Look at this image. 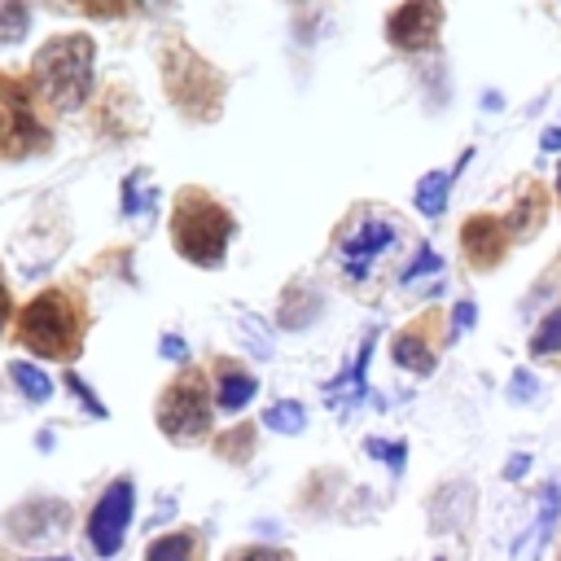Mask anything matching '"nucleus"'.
I'll list each match as a JSON object with an SVG mask.
<instances>
[{
    "instance_id": "7c9ffc66",
    "label": "nucleus",
    "mask_w": 561,
    "mask_h": 561,
    "mask_svg": "<svg viewBox=\"0 0 561 561\" xmlns=\"http://www.w3.org/2000/svg\"><path fill=\"white\" fill-rule=\"evenodd\" d=\"M504 394H508V403H517V408H535V403L543 399V386H539V377H535L530 364H517V368L508 373Z\"/></svg>"
},
{
    "instance_id": "4c0bfd02",
    "label": "nucleus",
    "mask_w": 561,
    "mask_h": 561,
    "mask_svg": "<svg viewBox=\"0 0 561 561\" xmlns=\"http://www.w3.org/2000/svg\"><path fill=\"white\" fill-rule=\"evenodd\" d=\"M526 469H530V456H526V451H513V456L504 460V482H517Z\"/></svg>"
},
{
    "instance_id": "412c9836",
    "label": "nucleus",
    "mask_w": 561,
    "mask_h": 561,
    "mask_svg": "<svg viewBox=\"0 0 561 561\" xmlns=\"http://www.w3.org/2000/svg\"><path fill=\"white\" fill-rule=\"evenodd\" d=\"M140 561H210V535L202 526H193V522L158 530L140 548Z\"/></svg>"
},
{
    "instance_id": "37998d69",
    "label": "nucleus",
    "mask_w": 561,
    "mask_h": 561,
    "mask_svg": "<svg viewBox=\"0 0 561 561\" xmlns=\"http://www.w3.org/2000/svg\"><path fill=\"white\" fill-rule=\"evenodd\" d=\"M548 9H552V13H557V18H561V0H548Z\"/></svg>"
},
{
    "instance_id": "0eeeda50",
    "label": "nucleus",
    "mask_w": 561,
    "mask_h": 561,
    "mask_svg": "<svg viewBox=\"0 0 561 561\" xmlns=\"http://www.w3.org/2000/svg\"><path fill=\"white\" fill-rule=\"evenodd\" d=\"M57 149V114L35 92L26 66L0 61V162H39Z\"/></svg>"
},
{
    "instance_id": "c03bdc74",
    "label": "nucleus",
    "mask_w": 561,
    "mask_h": 561,
    "mask_svg": "<svg viewBox=\"0 0 561 561\" xmlns=\"http://www.w3.org/2000/svg\"><path fill=\"white\" fill-rule=\"evenodd\" d=\"M285 4H311V0H285Z\"/></svg>"
},
{
    "instance_id": "39448f33",
    "label": "nucleus",
    "mask_w": 561,
    "mask_h": 561,
    "mask_svg": "<svg viewBox=\"0 0 561 561\" xmlns=\"http://www.w3.org/2000/svg\"><path fill=\"white\" fill-rule=\"evenodd\" d=\"M96 35L88 26H66L53 31L35 44V53L26 57V75L35 83V92L44 96V105L57 118L83 114L101 75H96Z\"/></svg>"
},
{
    "instance_id": "f3484780",
    "label": "nucleus",
    "mask_w": 561,
    "mask_h": 561,
    "mask_svg": "<svg viewBox=\"0 0 561 561\" xmlns=\"http://www.w3.org/2000/svg\"><path fill=\"white\" fill-rule=\"evenodd\" d=\"M478 513V482L456 473V478H443L425 491V530L434 539H451V535H465L469 522Z\"/></svg>"
},
{
    "instance_id": "e433bc0d",
    "label": "nucleus",
    "mask_w": 561,
    "mask_h": 561,
    "mask_svg": "<svg viewBox=\"0 0 561 561\" xmlns=\"http://www.w3.org/2000/svg\"><path fill=\"white\" fill-rule=\"evenodd\" d=\"M175 4H180V0H131L136 18H171Z\"/></svg>"
},
{
    "instance_id": "72a5a7b5",
    "label": "nucleus",
    "mask_w": 561,
    "mask_h": 561,
    "mask_svg": "<svg viewBox=\"0 0 561 561\" xmlns=\"http://www.w3.org/2000/svg\"><path fill=\"white\" fill-rule=\"evenodd\" d=\"M18 294H13V280H9V272H4V263H0V342H9V329H13V320H18Z\"/></svg>"
},
{
    "instance_id": "58836bf2",
    "label": "nucleus",
    "mask_w": 561,
    "mask_h": 561,
    "mask_svg": "<svg viewBox=\"0 0 561 561\" xmlns=\"http://www.w3.org/2000/svg\"><path fill=\"white\" fill-rule=\"evenodd\" d=\"M539 149H543V153H561V127H548V131L539 136Z\"/></svg>"
},
{
    "instance_id": "6ab92c4d",
    "label": "nucleus",
    "mask_w": 561,
    "mask_h": 561,
    "mask_svg": "<svg viewBox=\"0 0 561 561\" xmlns=\"http://www.w3.org/2000/svg\"><path fill=\"white\" fill-rule=\"evenodd\" d=\"M259 447H263V425H259V416H237V421H228V425L215 430V438H210L206 451H210L219 465H228V469H250L254 456H259Z\"/></svg>"
},
{
    "instance_id": "393cba45",
    "label": "nucleus",
    "mask_w": 561,
    "mask_h": 561,
    "mask_svg": "<svg viewBox=\"0 0 561 561\" xmlns=\"http://www.w3.org/2000/svg\"><path fill=\"white\" fill-rule=\"evenodd\" d=\"M526 359L530 368H552L561 373V302H548L526 333Z\"/></svg>"
},
{
    "instance_id": "79ce46f5",
    "label": "nucleus",
    "mask_w": 561,
    "mask_h": 561,
    "mask_svg": "<svg viewBox=\"0 0 561 561\" xmlns=\"http://www.w3.org/2000/svg\"><path fill=\"white\" fill-rule=\"evenodd\" d=\"M552 561H561V535H557V543H552Z\"/></svg>"
},
{
    "instance_id": "2f4dec72",
    "label": "nucleus",
    "mask_w": 561,
    "mask_h": 561,
    "mask_svg": "<svg viewBox=\"0 0 561 561\" xmlns=\"http://www.w3.org/2000/svg\"><path fill=\"white\" fill-rule=\"evenodd\" d=\"M61 390H66V394H75V403H79L88 416H96V421H105V416H110V408H105V403H101V394L79 377V368H61Z\"/></svg>"
},
{
    "instance_id": "c9c22d12",
    "label": "nucleus",
    "mask_w": 561,
    "mask_h": 561,
    "mask_svg": "<svg viewBox=\"0 0 561 561\" xmlns=\"http://www.w3.org/2000/svg\"><path fill=\"white\" fill-rule=\"evenodd\" d=\"M158 355H162V359H171V364H184V359H193L180 333H167V337H158Z\"/></svg>"
},
{
    "instance_id": "c756f323",
    "label": "nucleus",
    "mask_w": 561,
    "mask_h": 561,
    "mask_svg": "<svg viewBox=\"0 0 561 561\" xmlns=\"http://www.w3.org/2000/svg\"><path fill=\"white\" fill-rule=\"evenodd\" d=\"M237 320H241V333H245V342H250V355H254V359H272V355H276V333H272V324H267L263 316H254V311H237Z\"/></svg>"
},
{
    "instance_id": "aec40b11",
    "label": "nucleus",
    "mask_w": 561,
    "mask_h": 561,
    "mask_svg": "<svg viewBox=\"0 0 561 561\" xmlns=\"http://www.w3.org/2000/svg\"><path fill=\"white\" fill-rule=\"evenodd\" d=\"M158 202H162V188H158V180H153L149 167H131L118 180V219H127L136 228H153Z\"/></svg>"
},
{
    "instance_id": "423d86ee",
    "label": "nucleus",
    "mask_w": 561,
    "mask_h": 561,
    "mask_svg": "<svg viewBox=\"0 0 561 561\" xmlns=\"http://www.w3.org/2000/svg\"><path fill=\"white\" fill-rule=\"evenodd\" d=\"M215 394H210V377H206V364L202 359H184L167 373V381L153 390V430L180 447V451H193V447H210L215 438Z\"/></svg>"
},
{
    "instance_id": "cd10ccee",
    "label": "nucleus",
    "mask_w": 561,
    "mask_h": 561,
    "mask_svg": "<svg viewBox=\"0 0 561 561\" xmlns=\"http://www.w3.org/2000/svg\"><path fill=\"white\" fill-rule=\"evenodd\" d=\"M35 26V0H0V48H18Z\"/></svg>"
},
{
    "instance_id": "a19ab883",
    "label": "nucleus",
    "mask_w": 561,
    "mask_h": 561,
    "mask_svg": "<svg viewBox=\"0 0 561 561\" xmlns=\"http://www.w3.org/2000/svg\"><path fill=\"white\" fill-rule=\"evenodd\" d=\"M35 561H70V557H61V552H53V557H35Z\"/></svg>"
},
{
    "instance_id": "4468645a",
    "label": "nucleus",
    "mask_w": 561,
    "mask_h": 561,
    "mask_svg": "<svg viewBox=\"0 0 561 561\" xmlns=\"http://www.w3.org/2000/svg\"><path fill=\"white\" fill-rule=\"evenodd\" d=\"M557 215V197H552V184L535 171H517L513 184H508V206H504V219H508V232L517 245H530L543 237V228L552 224Z\"/></svg>"
},
{
    "instance_id": "f257e3e1",
    "label": "nucleus",
    "mask_w": 561,
    "mask_h": 561,
    "mask_svg": "<svg viewBox=\"0 0 561 561\" xmlns=\"http://www.w3.org/2000/svg\"><path fill=\"white\" fill-rule=\"evenodd\" d=\"M421 241H425L421 228L403 210L377 197H355L329 228L324 272L333 276L337 289L368 302V298H381L390 285H399Z\"/></svg>"
},
{
    "instance_id": "20e7f679",
    "label": "nucleus",
    "mask_w": 561,
    "mask_h": 561,
    "mask_svg": "<svg viewBox=\"0 0 561 561\" xmlns=\"http://www.w3.org/2000/svg\"><path fill=\"white\" fill-rule=\"evenodd\" d=\"M237 210L206 184H180L167 202V245L197 272H219L237 245Z\"/></svg>"
},
{
    "instance_id": "dca6fc26",
    "label": "nucleus",
    "mask_w": 561,
    "mask_h": 561,
    "mask_svg": "<svg viewBox=\"0 0 561 561\" xmlns=\"http://www.w3.org/2000/svg\"><path fill=\"white\" fill-rule=\"evenodd\" d=\"M329 298L333 289L316 276V272H298L280 285L276 294V311H272V324L280 333H311L324 316H329Z\"/></svg>"
},
{
    "instance_id": "9b49d317",
    "label": "nucleus",
    "mask_w": 561,
    "mask_h": 561,
    "mask_svg": "<svg viewBox=\"0 0 561 561\" xmlns=\"http://www.w3.org/2000/svg\"><path fill=\"white\" fill-rule=\"evenodd\" d=\"M447 0H394L381 13V44L399 57H430L443 48Z\"/></svg>"
},
{
    "instance_id": "6e6552de",
    "label": "nucleus",
    "mask_w": 561,
    "mask_h": 561,
    "mask_svg": "<svg viewBox=\"0 0 561 561\" xmlns=\"http://www.w3.org/2000/svg\"><path fill=\"white\" fill-rule=\"evenodd\" d=\"M131 522H136V478L123 469V473L105 478L96 486V495L88 500V508L79 517V548L92 561H114L127 548Z\"/></svg>"
},
{
    "instance_id": "ea45409f",
    "label": "nucleus",
    "mask_w": 561,
    "mask_h": 561,
    "mask_svg": "<svg viewBox=\"0 0 561 561\" xmlns=\"http://www.w3.org/2000/svg\"><path fill=\"white\" fill-rule=\"evenodd\" d=\"M552 197H557V210H561V158H557V175H552Z\"/></svg>"
},
{
    "instance_id": "1a4fd4ad",
    "label": "nucleus",
    "mask_w": 561,
    "mask_h": 561,
    "mask_svg": "<svg viewBox=\"0 0 561 561\" xmlns=\"http://www.w3.org/2000/svg\"><path fill=\"white\" fill-rule=\"evenodd\" d=\"M456 346V333H451V311L443 302H425L416 307L386 342V355L399 373L408 377H434L443 355Z\"/></svg>"
},
{
    "instance_id": "4be33fe9",
    "label": "nucleus",
    "mask_w": 561,
    "mask_h": 561,
    "mask_svg": "<svg viewBox=\"0 0 561 561\" xmlns=\"http://www.w3.org/2000/svg\"><path fill=\"white\" fill-rule=\"evenodd\" d=\"M394 289L408 294V302H421V307L438 302V294H443V254L434 250V241H421V250L412 254V263L403 267Z\"/></svg>"
},
{
    "instance_id": "bb28decb",
    "label": "nucleus",
    "mask_w": 561,
    "mask_h": 561,
    "mask_svg": "<svg viewBox=\"0 0 561 561\" xmlns=\"http://www.w3.org/2000/svg\"><path fill=\"white\" fill-rule=\"evenodd\" d=\"M259 425L263 434H276V438H298L307 430V403L302 399H276L259 412Z\"/></svg>"
},
{
    "instance_id": "473e14b6",
    "label": "nucleus",
    "mask_w": 561,
    "mask_h": 561,
    "mask_svg": "<svg viewBox=\"0 0 561 561\" xmlns=\"http://www.w3.org/2000/svg\"><path fill=\"white\" fill-rule=\"evenodd\" d=\"M359 447H364V456L386 460V469H390V473H403V465H408V443H403V438H381V434H368Z\"/></svg>"
},
{
    "instance_id": "2eb2a0df",
    "label": "nucleus",
    "mask_w": 561,
    "mask_h": 561,
    "mask_svg": "<svg viewBox=\"0 0 561 561\" xmlns=\"http://www.w3.org/2000/svg\"><path fill=\"white\" fill-rule=\"evenodd\" d=\"M206 377H210V394H215V408L224 412V416H245L250 412V403L259 399V390H263V377H259V368L245 359V355H232V351H210L206 359Z\"/></svg>"
},
{
    "instance_id": "f704fd0d",
    "label": "nucleus",
    "mask_w": 561,
    "mask_h": 561,
    "mask_svg": "<svg viewBox=\"0 0 561 561\" xmlns=\"http://www.w3.org/2000/svg\"><path fill=\"white\" fill-rule=\"evenodd\" d=\"M451 311V333H456V342L469 333V324H478V302L473 298H456V307H447Z\"/></svg>"
},
{
    "instance_id": "a878e982",
    "label": "nucleus",
    "mask_w": 561,
    "mask_h": 561,
    "mask_svg": "<svg viewBox=\"0 0 561 561\" xmlns=\"http://www.w3.org/2000/svg\"><path fill=\"white\" fill-rule=\"evenodd\" d=\"M39 4L61 13V18H83V22H101V26L123 22V18L136 13L131 0H39Z\"/></svg>"
},
{
    "instance_id": "f8f14e48",
    "label": "nucleus",
    "mask_w": 561,
    "mask_h": 561,
    "mask_svg": "<svg viewBox=\"0 0 561 561\" xmlns=\"http://www.w3.org/2000/svg\"><path fill=\"white\" fill-rule=\"evenodd\" d=\"M70 522H75L70 500L48 495V491H31V495H22L18 504H9L0 513V530L13 548H39V543L66 539Z\"/></svg>"
},
{
    "instance_id": "f03ea898",
    "label": "nucleus",
    "mask_w": 561,
    "mask_h": 561,
    "mask_svg": "<svg viewBox=\"0 0 561 561\" xmlns=\"http://www.w3.org/2000/svg\"><path fill=\"white\" fill-rule=\"evenodd\" d=\"M92 320H96V311H92L88 272H70V276L39 285L31 298H22L18 320L9 329V342L39 364L75 368L88 351Z\"/></svg>"
},
{
    "instance_id": "ddd939ff",
    "label": "nucleus",
    "mask_w": 561,
    "mask_h": 561,
    "mask_svg": "<svg viewBox=\"0 0 561 561\" xmlns=\"http://www.w3.org/2000/svg\"><path fill=\"white\" fill-rule=\"evenodd\" d=\"M456 250H460V263L469 276H491L508 263V254L517 250L513 232H508V219L504 210H491V206H478L460 219L456 228Z\"/></svg>"
},
{
    "instance_id": "a211bd4d",
    "label": "nucleus",
    "mask_w": 561,
    "mask_h": 561,
    "mask_svg": "<svg viewBox=\"0 0 561 561\" xmlns=\"http://www.w3.org/2000/svg\"><path fill=\"white\" fill-rule=\"evenodd\" d=\"M342 486H346V469H337V465L311 469V473L298 482V491H294V513L307 517V522L329 517L333 508H342V500H337Z\"/></svg>"
},
{
    "instance_id": "7ed1b4c3",
    "label": "nucleus",
    "mask_w": 561,
    "mask_h": 561,
    "mask_svg": "<svg viewBox=\"0 0 561 561\" xmlns=\"http://www.w3.org/2000/svg\"><path fill=\"white\" fill-rule=\"evenodd\" d=\"M153 75L167 110L188 127H215L232 96V75L202 53L180 26H162L153 35Z\"/></svg>"
},
{
    "instance_id": "b1692460",
    "label": "nucleus",
    "mask_w": 561,
    "mask_h": 561,
    "mask_svg": "<svg viewBox=\"0 0 561 561\" xmlns=\"http://www.w3.org/2000/svg\"><path fill=\"white\" fill-rule=\"evenodd\" d=\"M4 381L13 386V394L26 403V408H44V403H53V394H57V377L39 364V359H31V355H13L9 364H4Z\"/></svg>"
},
{
    "instance_id": "a18cd8bd",
    "label": "nucleus",
    "mask_w": 561,
    "mask_h": 561,
    "mask_svg": "<svg viewBox=\"0 0 561 561\" xmlns=\"http://www.w3.org/2000/svg\"><path fill=\"white\" fill-rule=\"evenodd\" d=\"M430 561H447V557H443V552H438V557H430Z\"/></svg>"
},
{
    "instance_id": "9d476101",
    "label": "nucleus",
    "mask_w": 561,
    "mask_h": 561,
    "mask_svg": "<svg viewBox=\"0 0 561 561\" xmlns=\"http://www.w3.org/2000/svg\"><path fill=\"white\" fill-rule=\"evenodd\" d=\"M83 127L96 145L105 149H123V145H136L145 131H149V118H145V101L136 92V83L127 75H101L88 110H83Z\"/></svg>"
},
{
    "instance_id": "c85d7f7f",
    "label": "nucleus",
    "mask_w": 561,
    "mask_h": 561,
    "mask_svg": "<svg viewBox=\"0 0 561 561\" xmlns=\"http://www.w3.org/2000/svg\"><path fill=\"white\" fill-rule=\"evenodd\" d=\"M219 561H298V552L289 543H263V539H245V543H232Z\"/></svg>"
},
{
    "instance_id": "5701e85b",
    "label": "nucleus",
    "mask_w": 561,
    "mask_h": 561,
    "mask_svg": "<svg viewBox=\"0 0 561 561\" xmlns=\"http://www.w3.org/2000/svg\"><path fill=\"white\" fill-rule=\"evenodd\" d=\"M473 158V149H465L460 153V162L451 167V171H438V167H430L416 184H412V206H416V215L425 219V224H438L443 215H447V202H451V184H456V175H460V167Z\"/></svg>"
}]
</instances>
